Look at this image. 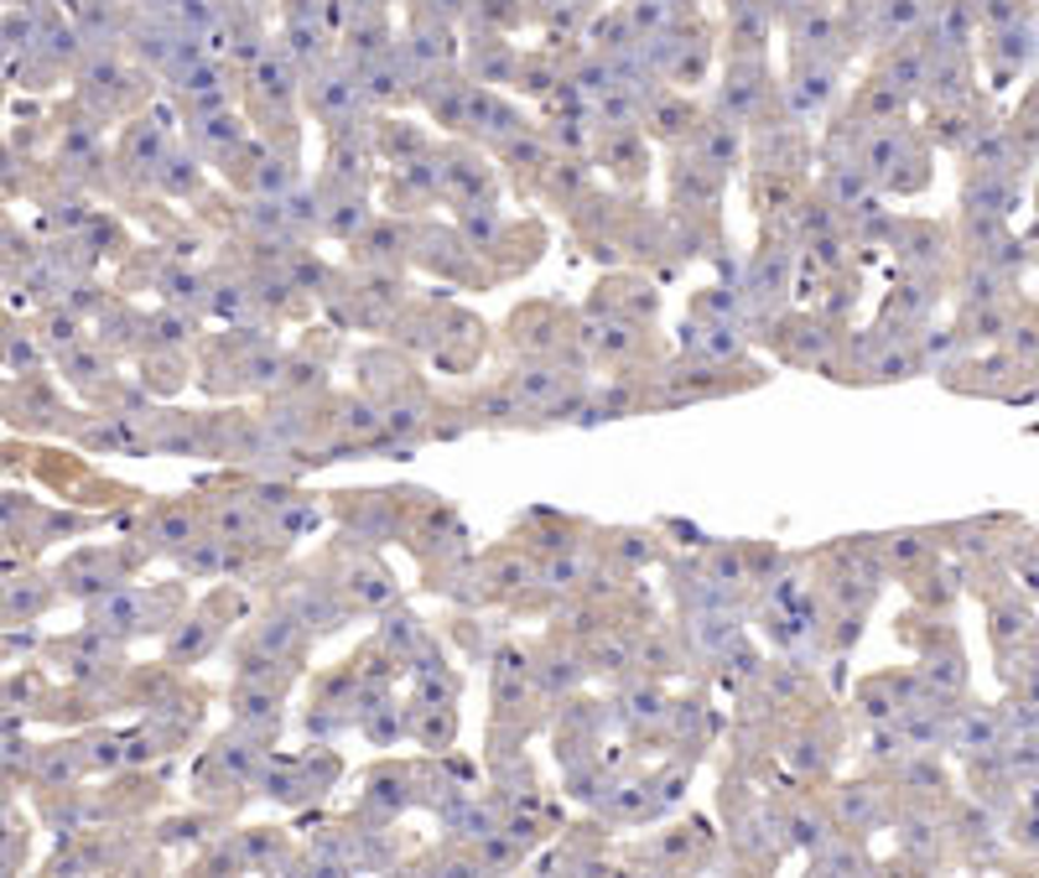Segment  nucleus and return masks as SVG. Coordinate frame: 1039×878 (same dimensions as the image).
<instances>
[{
  "label": "nucleus",
  "instance_id": "393cba45",
  "mask_svg": "<svg viewBox=\"0 0 1039 878\" xmlns=\"http://www.w3.org/2000/svg\"><path fill=\"white\" fill-rule=\"evenodd\" d=\"M338 431H343V437H364V442H375L379 431H385V411H375L370 401H343Z\"/></svg>",
  "mask_w": 1039,
  "mask_h": 878
},
{
  "label": "nucleus",
  "instance_id": "f8f14e48",
  "mask_svg": "<svg viewBox=\"0 0 1039 878\" xmlns=\"http://www.w3.org/2000/svg\"><path fill=\"white\" fill-rule=\"evenodd\" d=\"M525 687H530V665L520 650H499L495 661V707L499 713H515L525 702Z\"/></svg>",
  "mask_w": 1039,
  "mask_h": 878
},
{
  "label": "nucleus",
  "instance_id": "e433bc0d",
  "mask_svg": "<svg viewBox=\"0 0 1039 878\" xmlns=\"http://www.w3.org/2000/svg\"><path fill=\"white\" fill-rule=\"evenodd\" d=\"M166 302H172V308H183V302H203V281H198L192 271L166 276Z\"/></svg>",
  "mask_w": 1039,
  "mask_h": 878
},
{
  "label": "nucleus",
  "instance_id": "dca6fc26",
  "mask_svg": "<svg viewBox=\"0 0 1039 878\" xmlns=\"http://www.w3.org/2000/svg\"><path fill=\"white\" fill-rule=\"evenodd\" d=\"M592 670L598 676H624L629 665H639V644L629 640V635H618V629H603L598 640H592Z\"/></svg>",
  "mask_w": 1039,
  "mask_h": 878
},
{
  "label": "nucleus",
  "instance_id": "1a4fd4ad",
  "mask_svg": "<svg viewBox=\"0 0 1039 878\" xmlns=\"http://www.w3.org/2000/svg\"><path fill=\"white\" fill-rule=\"evenodd\" d=\"M276 717H281V687H255V681H239L235 687V723L250 728L255 738L276 733Z\"/></svg>",
  "mask_w": 1039,
  "mask_h": 878
},
{
  "label": "nucleus",
  "instance_id": "ea45409f",
  "mask_svg": "<svg viewBox=\"0 0 1039 878\" xmlns=\"http://www.w3.org/2000/svg\"><path fill=\"white\" fill-rule=\"evenodd\" d=\"M151 328H157V338H162V343H172V349H177V343H183V338L192 333V323L183 317V312H162Z\"/></svg>",
  "mask_w": 1039,
  "mask_h": 878
},
{
  "label": "nucleus",
  "instance_id": "7c9ffc66",
  "mask_svg": "<svg viewBox=\"0 0 1039 878\" xmlns=\"http://www.w3.org/2000/svg\"><path fill=\"white\" fill-rule=\"evenodd\" d=\"M42 338H48V349H58V354L78 349V343H84V333H78V312H48Z\"/></svg>",
  "mask_w": 1039,
  "mask_h": 878
},
{
  "label": "nucleus",
  "instance_id": "ddd939ff",
  "mask_svg": "<svg viewBox=\"0 0 1039 878\" xmlns=\"http://www.w3.org/2000/svg\"><path fill=\"white\" fill-rule=\"evenodd\" d=\"M302 618L297 614H265L260 618V629H255V640L250 644H260V650H271V655H281V661H291L297 650H302Z\"/></svg>",
  "mask_w": 1039,
  "mask_h": 878
},
{
  "label": "nucleus",
  "instance_id": "2f4dec72",
  "mask_svg": "<svg viewBox=\"0 0 1039 878\" xmlns=\"http://www.w3.org/2000/svg\"><path fill=\"white\" fill-rule=\"evenodd\" d=\"M271 525L281 530V536H302V530H317V510H312V499H291V504H281L276 515H271Z\"/></svg>",
  "mask_w": 1039,
  "mask_h": 878
},
{
  "label": "nucleus",
  "instance_id": "a18cd8bd",
  "mask_svg": "<svg viewBox=\"0 0 1039 878\" xmlns=\"http://www.w3.org/2000/svg\"><path fill=\"white\" fill-rule=\"evenodd\" d=\"M5 359H11V369H16V364H26V369H32V364H37V349H32L26 338H16V333H11V343H5Z\"/></svg>",
  "mask_w": 1039,
  "mask_h": 878
},
{
  "label": "nucleus",
  "instance_id": "2eb2a0df",
  "mask_svg": "<svg viewBox=\"0 0 1039 878\" xmlns=\"http://www.w3.org/2000/svg\"><path fill=\"white\" fill-rule=\"evenodd\" d=\"M655 806H661L655 785H614V790L598 795V811H609L618 821H639V816H650Z\"/></svg>",
  "mask_w": 1039,
  "mask_h": 878
},
{
  "label": "nucleus",
  "instance_id": "cd10ccee",
  "mask_svg": "<svg viewBox=\"0 0 1039 878\" xmlns=\"http://www.w3.org/2000/svg\"><path fill=\"white\" fill-rule=\"evenodd\" d=\"M629 723H650V728H661V723H671V707H665V697L655 687H635L629 691Z\"/></svg>",
  "mask_w": 1039,
  "mask_h": 878
},
{
  "label": "nucleus",
  "instance_id": "72a5a7b5",
  "mask_svg": "<svg viewBox=\"0 0 1039 878\" xmlns=\"http://www.w3.org/2000/svg\"><path fill=\"white\" fill-rule=\"evenodd\" d=\"M416 713H422L416 717V738H422L426 749H442L452 738V713L448 707H442V717H437V707H416Z\"/></svg>",
  "mask_w": 1039,
  "mask_h": 878
},
{
  "label": "nucleus",
  "instance_id": "c756f323",
  "mask_svg": "<svg viewBox=\"0 0 1039 878\" xmlns=\"http://www.w3.org/2000/svg\"><path fill=\"white\" fill-rule=\"evenodd\" d=\"M1029 16V0H977V22L1003 32V26H1024Z\"/></svg>",
  "mask_w": 1039,
  "mask_h": 878
},
{
  "label": "nucleus",
  "instance_id": "4be33fe9",
  "mask_svg": "<svg viewBox=\"0 0 1039 878\" xmlns=\"http://www.w3.org/2000/svg\"><path fill=\"white\" fill-rule=\"evenodd\" d=\"M583 577H588V556H583V551H562V556H551L541 567V582L551 593H572Z\"/></svg>",
  "mask_w": 1039,
  "mask_h": 878
},
{
  "label": "nucleus",
  "instance_id": "7ed1b4c3",
  "mask_svg": "<svg viewBox=\"0 0 1039 878\" xmlns=\"http://www.w3.org/2000/svg\"><path fill=\"white\" fill-rule=\"evenodd\" d=\"M359 99H364V84H359V78H349V73H338V68H323V73H317V78L308 84L312 115L323 120V125H333V130L354 120Z\"/></svg>",
  "mask_w": 1039,
  "mask_h": 878
},
{
  "label": "nucleus",
  "instance_id": "c03bdc74",
  "mask_svg": "<svg viewBox=\"0 0 1039 878\" xmlns=\"http://www.w3.org/2000/svg\"><path fill=\"white\" fill-rule=\"evenodd\" d=\"M655 853L665 857V863H681L686 853H691V831L686 827H676V831H665L661 842H655Z\"/></svg>",
  "mask_w": 1039,
  "mask_h": 878
},
{
  "label": "nucleus",
  "instance_id": "c9c22d12",
  "mask_svg": "<svg viewBox=\"0 0 1039 878\" xmlns=\"http://www.w3.org/2000/svg\"><path fill=\"white\" fill-rule=\"evenodd\" d=\"M42 603H48V593H37V588H26V582H22V588H16V582L5 588V614H11V618H16V614L32 618Z\"/></svg>",
  "mask_w": 1039,
  "mask_h": 878
},
{
  "label": "nucleus",
  "instance_id": "9d476101",
  "mask_svg": "<svg viewBox=\"0 0 1039 878\" xmlns=\"http://www.w3.org/2000/svg\"><path fill=\"white\" fill-rule=\"evenodd\" d=\"M951 743L967 754H992V749H1003V717L992 707H967L951 717Z\"/></svg>",
  "mask_w": 1039,
  "mask_h": 878
},
{
  "label": "nucleus",
  "instance_id": "f704fd0d",
  "mask_svg": "<svg viewBox=\"0 0 1039 878\" xmlns=\"http://www.w3.org/2000/svg\"><path fill=\"white\" fill-rule=\"evenodd\" d=\"M884 556H889L894 567H915V562L925 556V541L921 536H910V530H904V536H889V541H884Z\"/></svg>",
  "mask_w": 1039,
  "mask_h": 878
},
{
  "label": "nucleus",
  "instance_id": "bb28decb",
  "mask_svg": "<svg viewBox=\"0 0 1039 878\" xmlns=\"http://www.w3.org/2000/svg\"><path fill=\"white\" fill-rule=\"evenodd\" d=\"M198 141L209 146V151H224V156H229V151L245 141V125H239L235 115H209L198 125Z\"/></svg>",
  "mask_w": 1039,
  "mask_h": 878
},
{
  "label": "nucleus",
  "instance_id": "5701e85b",
  "mask_svg": "<svg viewBox=\"0 0 1039 878\" xmlns=\"http://www.w3.org/2000/svg\"><path fill=\"white\" fill-rule=\"evenodd\" d=\"M192 530H198V515H192L188 504H172V510H162V515L151 520V536H157L162 547H188Z\"/></svg>",
  "mask_w": 1039,
  "mask_h": 878
},
{
  "label": "nucleus",
  "instance_id": "58836bf2",
  "mask_svg": "<svg viewBox=\"0 0 1039 878\" xmlns=\"http://www.w3.org/2000/svg\"><path fill=\"white\" fill-rule=\"evenodd\" d=\"M209 302H213V312H218V317H235V323L245 317V312H250V297H245L239 286H218Z\"/></svg>",
  "mask_w": 1039,
  "mask_h": 878
},
{
  "label": "nucleus",
  "instance_id": "79ce46f5",
  "mask_svg": "<svg viewBox=\"0 0 1039 878\" xmlns=\"http://www.w3.org/2000/svg\"><path fill=\"white\" fill-rule=\"evenodd\" d=\"M541 681H546V691H567L572 681H577V665L562 661V655H551V661H546V670H541Z\"/></svg>",
  "mask_w": 1039,
  "mask_h": 878
},
{
  "label": "nucleus",
  "instance_id": "f3484780",
  "mask_svg": "<svg viewBox=\"0 0 1039 878\" xmlns=\"http://www.w3.org/2000/svg\"><path fill=\"white\" fill-rule=\"evenodd\" d=\"M213 640H218V624H209V618H183L177 629H172V640H166V655L172 661H198V655H209Z\"/></svg>",
  "mask_w": 1039,
  "mask_h": 878
},
{
  "label": "nucleus",
  "instance_id": "39448f33",
  "mask_svg": "<svg viewBox=\"0 0 1039 878\" xmlns=\"http://www.w3.org/2000/svg\"><path fill=\"white\" fill-rule=\"evenodd\" d=\"M837 99V58H796V78H790V110L801 120L822 115Z\"/></svg>",
  "mask_w": 1039,
  "mask_h": 878
},
{
  "label": "nucleus",
  "instance_id": "473e14b6",
  "mask_svg": "<svg viewBox=\"0 0 1039 878\" xmlns=\"http://www.w3.org/2000/svg\"><path fill=\"white\" fill-rule=\"evenodd\" d=\"M364 733L375 738V743H390V738H401V713H396V702L364 707Z\"/></svg>",
  "mask_w": 1039,
  "mask_h": 878
},
{
  "label": "nucleus",
  "instance_id": "4c0bfd02",
  "mask_svg": "<svg viewBox=\"0 0 1039 878\" xmlns=\"http://www.w3.org/2000/svg\"><path fill=\"white\" fill-rule=\"evenodd\" d=\"M525 582H530V562H525V556H499L495 588H525Z\"/></svg>",
  "mask_w": 1039,
  "mask_h": 878
},
{
  "label": "nucleus",
  "instance_id": "9b49d317",
  "mask_svg": "<svg viewBox=\"0 0 1039 878\" xmlns=\"http://www.w3.org/2000/svg\"><path fill=\"white\" fill-rule=\"evenodd\" d=\"M837 816H842V827H852V831L878 827V821L889 816V790H878V785H842V790H837Z\"/></svg>",
  "mask_w": 1039,
  "mask_h": 878
},
{
  "label": "nucleus",
  "instance_id": "a211bd4d",
  "mask_svg": "<svg viewBox=\"0 0 1039 878\" xmlns=\"http://www.w3.org/2000/svg\"><path fill=\"white\" fill-rule=\"evenodd\" d=\"M343 593L354 598V609H385L396 598V582H390L385 567H354L349 582H343Z\"/></svg>",
  "mask_w": 1039,
  "mask_h": 878
},
{
  "label": "nucleus",
  "instance_id": "f257e3e1",
  "mask_svg": "<svg viewBox=\"0 0 1039 878\" xmlns=\"http://www.w3.org/2000/svg\"><path fill=\"white\" fill-rule=\"evenodd\" d=\"M151 609H157V598L141 593V588H110V593L89 598V629L110 635V640H125V635L151 629Z\"/></svg>",
  "mask_w": 1039,
  "mask_h": 878
},
{
  "label": "nucleus",
  "instance_id": "4468645a",
  "mask_svg": "<svg viewBox=\"0 0 1039 878\" xmlns=\"http://www.w3.org/2000/svg\"><path fill=\"white\" fill-rule=\"evenodd\" d=\"M691 120H697V110H691L681 95H655L644 104V125H650L655 136H665V141H676L681 130L691 136Z\"/></svg>",
  "mask_w": 1039,
  "mask_h": 878
},
{
  "label": "nucleus",
  "instance_id": "20e7f679",
  "mask_svg": "<svg viewBox=\"0 0 1039 878\" xmlns=\"http://www.w3.org/2000/svg\"><path fill=\"white\" fill-rule=\"evenodd\" d=\"M437 188L452 203H478L495 188V172L484 166L478 151H448V156H437Z\"/></svg>",
  "mask_w": 1039,
  "mask_h": 878
},
{
  "label": "nucleus",
  "instance_id": "6ab92c4d",
  "mask_svg": "<svg viewBox=\"0 0 1039 878\" xmlns=\"http://www.w3.org/2000/svg\"><path fill=\"white\" fill-rule=\"evenodd\" d=\"M379 644L390 650V655H401V661H416L426 650V629L416 624V618L405 614H385V629H379Z\"/></svg>",
  "mask_w": 1039,
  "mask_h": 878
},
{
  "label": "nucleus",
  "instance_id": "a19ab883",
  "mask_svg": "<svg viewBox=\"0 0 1039 878\" xmlns=\"http://www.w3.org/2000/svg\"><path fill=\"white\" fill-rule=\"evenodd\" d=\"M614 551L624 556V562H650V556H655L650 536H639V530H624V536L614 541Z\"/></svg>",
  "mask_w": 1039,
  "mask_h": 878
},
{
  "label": "nucleus",
  "instance_id": "6e6552de",
  "mask_svg": "<svg viewBox=\"0 0 1039 878\" xmlns=\"http://www.w3.org/2000/svg\"><path fill=\"white\" fill-rule=\"evenodd\" d=\"M925 22H930V5H925V0H878L874 16H868V37H874L878 48H894L904 37L925 32Z\"/></svg>",
  "mask_w": 1039,
  "mask_h": 878
},
{
  "label": "nucleus",
  "instance_id": "412c9836",
  "mask_svg": "<svg viewBox=\"0 0 1039 878\" xmlns=\"http://www.w3.org/2000/svg\"><path fill=\"white\" fill-rule=\"evenodd\" d=\"M78 769H84V749L52 743V749H42V760H37V780L42 785H68V780H78Z\"/></svg>",
  "mask_w": 1039,
  "mask_h": 878
},
{
  "label": "nucleus",
  "instance_id": "0eeeda50",
  "mask_svg": "<svg viewBox=\"0 0 1039 878\" xmlns=\"http://www.w3.org/2000/svg\"><path fill=\"white\" fill-rule=\"evenodd\" d=\"M691 151L702 156L708 172L728 177L733 166H738V156H743V130H738V120H728V115L702 120V125H697V146H691Z\"/></svg>",
  "mask_w": 1039,
  "mask_h": 878
},
{
  "label": "nucleus",
  "instance_id": "aec40b11",
  "mask_svg": "<svg viewBox=\"0 0 1039 878\" xmlns=\"http://www.w3.org/2000/svg\"><path fill=\"white\" fill-rule=\"evenodd\" d=\"M291 609H297V618L312 624V629H338V624H343V603H338L328 588H317V582L291 598Z\"/></svg>",
  "mask_w": 1039,
  "mask_h": 878
},
{
  "label": "nucleus",
  "instance_id": "c85d7f7f",
  "mask_svg": "<svg viewBox=\"0 0 1039 878\" xmlns=\"http://www.w3.org/2000/svg\"><path fill=\"white\" fill-rule=\"evenodd\" d=\"M921 670L930 676V687H941V691H962V687H967V665H962L956 650H951V655H925Z\"/></svg>",
  "mask_w": 1039,
  "mask_h": 878
},
{
  "label": "nucleus",
  "instance_id": "f03ea898",
  "mask_svg": "<svg viewBox=\"0 0 1039 878\" xmlns=\"http://www.w3.org/2000/svg\"><path fill=\"white\" fill-rule=\"evenodd\" d=\"M764 89H769V78H764V63L759 58H733L728 73H723V89H717V115L728 120H754V110L764 104Z\"/></svg>",
  "mask_w": 1039,
  "mask_h": 878
},
{
  "label": "nucleus",
  "instance_id": "a878e982",
  "mask_svg": "<svg viewBox=\"0 0 1039 878\" xmlns=\"http://www.w3.org/2000/svg\"><path fill=\"white\" fill-rule=\"evenodd\" d=\"M831 837H837V831H831L827 821L816 816V811H796V816H790V842H796V848H805L811 857L822 853V848H827Z\"/></svg>",
  "mask_w": 1039,
  "mask_h": 878
},
{
  "label": "nucleus",
  "instance_id": "37998d69",
  "mask_svg": "<svg viewBox=\"0 0 1039 878\" xmlns=\"http://www.w3.org/2000/svg\"><path fill=\"white\" fill-rule=\"evenodd\" d=\"M1024 635V614H1014V609H992V640L1009 644Z\"/></svg>",
  "mask_w": 1039,
  "mask_h": 878
},
{
  "label": "nucleus",
  "instance_id": "423d86ee",
  "mask_svg": "<svg viewBox=\"0 0 1039 878\" xmlns=\"http://www.w3.org/2000/svg\"><path fill=\"white\" fill-rule=\"evenodd\" d=\"M510 390H515V401L530 411H551L556 401H567L572 396V375L562 369V364H525V369H515L510 375Z\"/></svg>",
  "mask_w": 1039,
  "mask_h": 878
},
{
  "label": "nucleus",
  "instance_id": "b1692460",
  "mask_svg": "<svg viewBox=\"0 0 1039 878\" xmlns=\"http://www.w3.org/2000/svg\"><path fill=\"white\" fill-rule=\"evenodd\" d=\"M63 380L68 385H99V380H110V364H104L89 343H78V349L63 354Z\"/></svg>",
  "mask_w": 1039,
  "mask_h": 878
}]
</instances>
